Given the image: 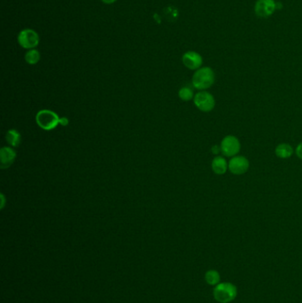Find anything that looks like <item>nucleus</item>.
Here are the masks:
<instances>
[{
	"instance_id": "ddd939ff",
	"label": "nucleus",
	"mask_w": 302,
	"mask_h": 303,
	"mask_svg": "<svg viewBox=\"0 0 302 303\" xmlns=\"http://www.w3.org/2000/svg\"><path fill=\"white\" fill-rule=\"evenodd\" d=\"M6 140L11 146L17 147L21 143V134L16 130H9L6 134Z\"/></svg>"
},
{
	"instance_id": "dca6fc26",
	"label": "nucleus",
	"mask_w": 302,
	"mask_h": 303,
	"mask_svg": "<svg viewBox=\"0 0 302 303\" xmlns=\"http://www.w3.org/2000/svg\"><path fill=\"white\" fill-rule=\"evenodd\" d=\"M194 93L190 87H183L178 92V97L183 101H190L194 99Z\"/></svg>"
},
{
	"instance_id": "9b49d317",
	"label": "nucleus",
	"mask_w": 302,
	"mask_h": 303,
	"mask_svg": "<svg viewBox=\"0 0 302 303\" xmlns=\"http://www.w3.org/2000/svg\"><path fill=\"white\" fill-rule=\"evenodd\" d=\"M228 162L222 156H216L211 163V168L215 174L217 175H224L227 170L229 169Z\"/></svg>"
},
{
	"instance_id": "1a4fd4ad",
	"label": "nucleus",
	"mask_w": 302,
	"mask_h": 303,
	"mask_svg": "<svg viewBox=\"0 0 302 303\" xmlns=\"http://www.w3.org/2000/svg\"><path fill=\"white\" fill-rule=\"evenodd\" d=\"M183 64L190 70H198L203 64L202 56L199 52L188 51L185 52L182 57Z\"/></svg>"
},
{
	"instance_id": "6e6552de",
	"label": "nucleus",
	"mask_w": 302,
	"mask_h": 303,
	"mask_svg": "<svg viewBox=\"0 0 302 303\" xmlns=\"http://www.w3.org/2000/svg\"><path fill=\"white\" fill-rule=\"evenodd\" d=\"M249 166L250 163L248 159L241 155H236L234 157H231L228 164L230 173H232L236 176H240L247 172L249 169Z\"/></svg>"
},
{
	"instance_id": "423d86ee",
	"label": "nucleus",
	"mask_w": 302,
	"mask_h": 303,
	"mask_svg": "<svg viewBox=\"0 0 302 303\" xmlns=\"http://www.w3.org/2000/svg\"><path fill=\"white\" fill-rule=\"evenodd\" d=\"M222 154L226 157H234L239 153L241 149L240 142L233 135H228L221 142Z\"/></svg>"
},
{
	"instance_id": "39448f33",
	"label": "nucleus",
	"mask_w": 302,
	"mask_h": 303,
	"mask_svg": "<svg viewBox=\"0 0 302 303\" xmlns=\"http://www.w3.org/2000/svg\"><path fill=\"white\" fill-rule=\"evenodd\" d=\"M193 101L196 107L204 113L211 112L216 107L215 97L206 90H200L196 93Z\"/></svg>"
},
{
	"instance_id": "412c9836",
	"label": "nucleus",
	"mask_w": 302,
	"mask_h": 303,
	"mask_svg": "<svg viewBox=\"0 0 302 303\" xmlns=\"http://www.w3.org/2000/svg\"><path fill=\"white\" fill-rule=\"evenodd\" d=\"M104 4H107V5H111L113 4L114 2H116L117 0H101Z\"/></svg>"
},
{
	"instance_id": "a211bd4d",
	"label": "nucleus",
	"mask_w": 302,
	"mask_h": 303,
	"mask_svg": "<svg viewBox=\"0 0 302 303\" xmlns=\"http://www.w3.org/2000/svg\"><path fill=\"white\" fill-rule=\"evenodd\" d=\"M211 151L213 153L214 155H219L220 153H222V149H221V145H215L212 146Z\"/></svg>"
},
{
	"instance_id": "7ed1b4c3",
	"label": "nucleus",
	"mask_w": 302,
	"mask_h": 303,
	"mask_svg": "<svg viewBox=\"0 0 302 303\" xmlns=\"http://www.w3.org/2000/svg\"><path fill=\"white\" fill-rule=\"evenodd\" d=\"M59 116L55 112L48 109L38 111L36 115V122L38 126L44 131H49L54 130L59 125Z\"/></svg>"
},
{
	"instance_id": "f8f14e48",
	"label": "nucleus",
	"mask_w": 302,
	"mask_h": 303,
	"mask_svg": "<svg viewBox=\"0 0 302 303\" xmlns=\"http://www.w3.org/2000/svg\"><path fill=\"white\" fill-rule=\"evenodd\" d=\"M293 153H294L293 147L290 144H286V143L279 144L275 149V154L277 155V157L280 159L290 158L292 157Z\"/></svg>"
},
{
	"instance_id": "4468645a",
	"label": "nucleus",
	"mask_w": 302,
	"mask_h": 303,
	"mask_svg": "<svg viewBox=\"0 0 302 303\" xmlns=\"http://www.w3.org/2000/svg\"><path fill=\"white\" fill-rule=\"evenodd\" d=\"M205 280L207 285L216 286L221 283V275L216 269H209L205 274Z\"/></svg>"
},
{
	"instance_id": "2eb2a0df",
	"label": "nucleus",
	"mask_w": 302,
	"mask_h": 303,
	"mask_svg": "<svg viewBox=\"0 0 302 303\" xmlns=\"http://www.w3.org/2000/svg\"><path fill=\"white\" fill-rule=\"evenodd\" d=\"M40 59H41L40 52L36 48L27 50V52L25 54V62H27V64H29V65L38 64Z\"/></svg>"
},
{
	"instance_id": "f03ea898",
	"label": "nucleus",
	"mask_w": 302,
	"mask_h": 303,
	"mask_svg": "<svg viewBox=\"0 0 302 303\" xmlns=\"http://www.w3.org/2000/svg\"><path fill=\"white\" fill-rule=\"evenodd\" d=\"M215 300L219 303H230L237 296V287L230 282H221L215 286L213 291Z\"/></svg>"
},
{
	"instance_id": "4be33fe9",
	"label": "nucleus",
	"mask_w": 302,
	"mask_h": 303,
	"mask_svg": "<svg viewBox=\"0 0 302 303\" xmlns=\"http://www.w3.org/2000/svg\"><path fill=\"white\" fill-rule=\"evenodd\" d=\"M276 7H277V10L282 9V8H283V4L280 3V2H278V1H277V3H276Z\"/></svg>"
},
{
	"instance_id": "f3484780",
	"label": "nucleus",
	"mask_w": 302,
	"mask_h": 303,
	"mask_svg": "<svg viewBox=\"0 0 302 303\" xmlns=\"http://www.w3.org/2000/svg\"><path fill=\"white\" fill-rule=\"evenodd\" d=\"M295 154L300 160H302V142L297 145L295 149Z\"/></svg>"
},
{
	"instance_id": "aec40b11",
	"label": "nucleus",
	"mask_w": 302,
	"mask_h": 303,
	"mask_svg": "<svg viewBox=\"0 0 302 303\" xmlns=\"http://www.w3.org/2000/svg\"><path fill=\"white\" fill-rule=\"evenodd\" d=\"M0 197H1V209H3L5 204H6V199H5L3 193H1Z\"/></svg>"
},
{
	"instance_id": "9d476101",
	"label": "nucleus",
	"mask_w": 302,
	"mask_h": 303,
	"mask_svg": "<svg viewBox=\"0 0 302 303\" xmlns=\"http://www.w3.org/2000/svg\"><path fill=\"white\" fill-rule=\"evenodd\" d=\"M16 158V153L9 146H4L0 150V168L2 169L10 168Z\"/></svg>"
},
{
	"instance_id": "0eeeda50",
	"label": "nucleus",
	"mask_w": 302,
	"mask_h": 303,
	"mask_svg": "<svg viewBox=\"0 0 302 303\" xmlns=\"http://www.w3.org/2000/svg\"><path fill=\"white\" fill-rule=\"evenodd\" d=\"M276 0H257L254 5V13L260 18H268L277 11Z\"/></svg>"
},
{
	"instance_id": "f257e3e1",
	"label": "nucleus",
	"mask_w": 302,
	"mask_h": 303,
	"mask_svg": "<svg viewBox=\"0 0 302 303\" xmlns=\"http://www.w3.org/2000/svg\"><path fill=\"white\" fill-rule=\"evenodd\" d=\"M215 81L216 75L213 69L209 67H201L193 74L192 83L197 90H206L213 86Z\"/></svg>"
},
{
	"instance_id": "6ab92c4d",
	"label": "nucleus",
	"mask_w": 302,
	"mask_h": 303,
	"mask_svg": "<svg viewBox=\"0 0 302 303\" xmlns=\"http://www.w3.org/2000/svg\"><path fill=\"white\" fill-rule=\"evenodd\" d=\"M69 124V118L67 117H62L59 118V125H62L63 127H66V126H68Z\"/></svg>"
},
{
	"instance_id": "20e7f679",
	"label": "nucleus",
	"mask_w": 302,
	"mask_h": 303,
	"mask_svg": "<svg viewBox=\"0 0 302 303\" xmlns=\"http://www.w3.org/2000/svg\"><path fill=\"white\" fill-rule=\"evenodd\" d=\"M17 41L22 48L31 50L36 48L39 45L40 38L38 32L34 29L24 28L18 34Z\"/></svg>"
}]
</instances>
